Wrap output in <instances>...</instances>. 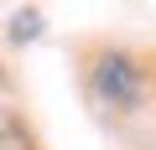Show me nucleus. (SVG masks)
<instances>
[{"label":"nucleus","mask_w":156,"mask_h":150,"mask_svg":"<svg viewBox=\"0 0 156 150\" xmlns=\"http://www.w3.org/2000/svg\"><path fill=\"white\" fill-rule=\"evenodd\" d=\"M0 150H37L31 129H26L16 114H5V109H0Z\"/></svg>","instance_id":"nucleus-2"},{"label":"nucleus","mask_w":156,"mask_h":150,"mask_svg":"<svg viewBox=\"0 0 156 150\" xmlns=\"http://www.w3.org/2000/svg\"><path fill=\"white\" fill-rule=\"evenodd\" d=\"M94 93L115 109H135L140 104V67L125 57V52H104L94 62Z\"/></svg>","instance_id":"nucleus-1"},{"label":"nucleus","mask_w":156,"mask_h":150,"mask_svg":"<svg viewBox=\"0 0 156 150\" xmlns=\"http://www.w3.org/2000/svg\"><path fill=\"white\" fill-rule=\"evenodd\" d=\"M11 36H16V42H21V36H37V11H26V16L11 21Z\"/></svg>","instance_id":"nucleus-3"}]
</instances>
